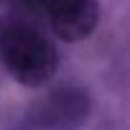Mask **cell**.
I'll return each instance as SVG.
<instances>
[{
    "mask_svg": "<svg viewBox=\"0 0 130 130\" xmlns=\"http://www.w3.org/2000/svg\"><path fill=\"white\" fill-rule=\"evenodd\" d=\"M0 59L23 87H43L59 69V51L48 36L18 18L0 26Z\"/></svg>",
    "mask_w": 130,
    "mask_h": 130,
    "instance_id": "obj_1",
    "label": "cell"
},
{
    "mask_svg": "<svg viewBox=\"0 0 130 130\" xmlns=\"http://www.w3.org/2000/svg\"><path fill=\"white\" fill-rule=\"evenodd\" d=\"M92 115L89 92L77 84H61L41 97L31 110L36 130H79Z\"/></svg>",
    "mask_w": 130,
    "mask_h": 130,
    "instance_id": "obj_2",
    "label": "cell"
},
{
    "mask_svg": "<svg viewBox=\"0 0 130 130\" xmlns=\"http://www.w3.org/2000/svg\"><path fill=\"white\" fill-rule=\"evenodd\" d=\"M28 10L46 13L51 31L61 41H84L94 33L100 23L97 0H21Z\"/></svg>",
    "mask_w": 130,
    "mask_h": 130,
    "instance_id": "obj_3",
    "label": "cell"
}]
</instances>
